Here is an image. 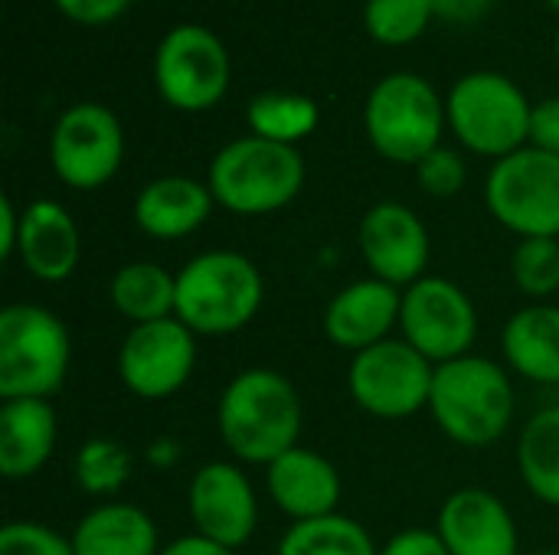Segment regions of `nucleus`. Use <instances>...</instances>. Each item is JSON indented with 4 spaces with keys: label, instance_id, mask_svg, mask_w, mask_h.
I'll return each instance as SVG.
<instances>
[{
    "label": "nucleus",
    "instance_id": "nucleus-38",
    "mask_svg": "<svg viewBox=\"0 0 559 555\" xmlns=\"http://www.w3.org/2000/svg\"><path fill=\"white\" fill-rule=\"evenodd\" d=\"M160 555H233V550L200 536V533H190V536H180L174 540L167 550H160Z\"/></svg>",
    "mask_w": 559,
    "mask_h": 555
},
{
    "label": "nucleus",
    "instance_id": "nucleus-40",
    "mask_svg": "<svg viewBox=\"0 0 559 555\" xmlns=\"http://www.w3.org/2000/svg\"><path fill=\"white\" fill-rule=\"evenodd\" d=\"M537 555H559V550H550V553H537Z\"/></svg>",
    "mask_w": 559,
    "mask_h": 555
},
{
    "label": "nucleus",
    "instance_id": "nucleus-28",
    "mask_svg": "<svg viewBox=\"0 0 559 555\" xmlns=\"http://www.w3.org/2000/svg\"><path fill=\"white\" fill-rule=\"evenodd\" d=\"M131 464L134 461L124 445L111 438H92L75 455V484L95 497L118 494L131 478Z\"/></svg>",
    "mask_w": 559,
    "mask_h": 555
},
{
    "label": "nucleus",
    "instance_id": "nucleus-10",
    "mask_svg": "<svg viewBox=\"0 0 559 555\" xmlns=\"http://www.w3.org/2000/svg\"><path fill=\"white\" fill-rule=\"evenodd\" d=\"M436 363H429L406 340H383L354 353L347 386L354 402L377 419H409L429 409Z\"/></svg>",
    "mask_w": 559,
    "mask_h": 555
},
{
    "label": "nucleus",
    "instance_id": "nucleus-35",
    "mask_svg": "<svg viewBox=\"0 0 559 555\" xmlns=\"http://www.w3.org/2000/svg\"><path fill=\"white\" fill-rule=\"evenodd\" d=\"M380 555H449L436 530H403L396 533Z\"/></svg>",
    "mask_w": 559,
    "mask_h": 555
},
{
    "label": "nucleus",
    "instance_id": "nucleus-6",
    "mask_svg": "<svg viewBox=\"0 0 559 555\" xmlns=\"http://www.w3.org/2000/svg\"><path fill=\"white\" fill-rule=\"evenodd\" d=\"M445 101L416 72L383 75L367 95L364 124L367 137L393 164H419L426 154L442 147Z\"/></svg>",
    "mask_w": 559,
    "mask_h": 555
},
{
    "label": "nucleus",
    "instance_id": "nucleus-41",
    "mask_svg": "<svg viewBox=\"0 0 559 555\" xmlns=\"http://www.w3.org/2000/svg\"><path fill=\"white\" fill-rule=\"evenodd\" d=\"M557 59H559V29H557Z\"/></svg>",
    "mask_w": 559,
    "mask_h": 555
},
{
    "label": "nucleus",
    "instance_id": "nucleus-4",
    "mask_svg": "<svg viewBox=\"0 0 559 555\" xmlns=\"http://www.w3.org/2000/svg\"><path fill=\"white\" fill-rule=\"evenodd\" d=\"M305 186L298 147L265 137L229 141L210 164V193L216 206L236 216H265L288 206Z\"/></svg>",
    "mask_w": 559,
    "mask_h": 555
},
{
    "label": "nucleus",
    "instance_id": "nucleus-30",
    "mask_svg": "<svg viewBox=\"0 0 559 555\" xmlns=\"http://www.w3.org/2000/svg\"><path fill=\"white\" fill-rule=\"evenodd\" d=\"M511 275L527 298H550L559 291V239H521L511 255Z\"/></svg>",
    "mask_w": 559,
    "mask_h": 555
},
{
    "label": "nucleus",
    "instance_id": "nucleus-22",
    "mask_svg": "<svg viewBox=\"0 0 559 555\" xmlns=\"http://www.w3.org/2000/svg\"><path fill=\"white\" fill-rule=\"evenodd\" d=\"M504 360L531 383L559 386V307L531 304L504 327Z\"/></svg>",
    "mask_w": 559,
    "mask_h": 555
},
{
    "label": "nucleus",
    "instance_id": "nucleus-14",
    "mask_svg": "<svg viewBox=\"0 0 559 555\" xmlns=\"http://www.w3.org/2000/svg\"><path fill=\"white\" fill-rule=\"evenodd\" d=\"M357 242L373 278L393 288H409L419 278H426L429 232L409 206L393 200L370 206L360 219Z\"/></svg>",
    "mask_w": 559,
    "mask_h": 555
},
{
    "label": "nucleus",
    "instance_id": "nucleus-32",
    "mask_svg": "<svg viewBox=\"0 0 559 555\" xmlns=\"http://www.w3.org/2000/svg\"><path fill=\"white\" fill-rule=\"evenodd\" d=\"M0 555H75L72 540L52 533L43 523L20 520L0 530Z\"/></svg>",
    "mask_w": 559,
    "mask_h": 555
},
{
    "label": "nucleus",
    "instance_id": "nucleus-24",
    "mask_svg": "<svg viewBox=\"0 0 559 555\" xmlns=\"http://www.w3.org/2000/svg\"><path fill=\"white\" fill-rule=\"evenodd\" d=\"M111 304L131 324H154L177 317V275L154 262H131L111 278Z\"/></svg>",
    "mask_w": 559,
    "mask_h": 555
},
{
    "label": "nucleus",
    "instance_id": "nucleus-27",
    "mask_svg": "<svg viewBox=\"0 0 559 555\" xmlns=\"http://www.w3.org/2000/svg\"><path fill=\"white\" fill-rule=\"evenodd\" d=\"M275 555H380V550L373 546L370 533L357 520L344 514H331V517L292 523Z\"/></svg>",
    "mask_w": 559,
    "mask_h": 555
},
{
    "label": "nucleus",
    "instance_id": "nucleus-1",
    "mask_svg": "<svg viewBox=\"0 0 559 555\" xmlns=\"http://www.w3.org/2000/svg\"><path fill=\"white\" fill-rule=\"evenodd\" d=\"M223 445L246 464H272L298 448L301 399L275 370H242L229 379L216 409Z\"/></svg>",
    "mask_w": 559,
    "mask_h": 555
},
{
    "label": "nucleus",
    "instance_id": "nucleus-20",
    "mask_svg": "<svg viewBox=\"0 0 559 555\" xmlns=\"http://www.w3.org/2000/svg\"><path fill=\"white\" fill-rule=\"evenodd\" d=\"M213 206L216 200L210 193V183H200L193 177H157L138 193L134 222L151 239L174 242L197 232L210 219Z\"/></svg>",
    "mask_w": 559,
    "mask_h": 555
},
{
    "label": "nucleus",
    "instance_id": "nucleus-15",
    "mask_svg": "<svg viewBox=\"0 0 559 555\" xmlns=\"http://www.w3.org/2000/svg\"><path fill=\"white\" fill-rule=\"evenodd\" d=\"M190 520L200 536L239 550L259 523V500L249 478L229 461L203 464L190 481Z\"/></svg>",
    "mask_w": 559,
    "mask_h": 555
},
{
    "label": "nucleus",
    "instance_id": "nucleus-18",
    "mask_svg": "<svg viewBox=\"0 0 559 555\" xmlns=\"http://www.w3.org/2000/svg\"><path fill=\"white\" fill-rule=\"evenodd\" d=\"M265 487L272 504L292 517L295 523L305 520H318V517H331L337 514V500H341V474L337 468L308 448H292L282 458H275L269 464L265 474Z\"/></svg>",
    "mask_w": 559,
    "mask_h": 555
},
{
    "label": "nucleus",
    "instance_id": "nucleus-25",
    "mask_svg": "<svg viewBox=\"0 0 559 555\" xmlns=\"http://www.w3.org/2000/svg\"><path fill=\"white\" fill-rule=\"evenodd\" d=\"M518 468L527 491L547 507H559V406L537 412L518 442Z\"/></svg>",
    "mask_w": 559,
    "mask_h": 555
},
{
    "label": "nucleus",
    "instance_id": "nucleus-13",
    "mask_svg": "<svg viewBox=\"0 0 559 555\" xmlns=\"http://www.w3.org/2000/svg\"><path fill=\"white\" fill-rule=\"evenodd\" d=\"M193 366H197L193 330L177 317L131 327L118 350L121 383L147 402L167 399L177 389H183Z\"/></svg>",
    "mask_w": 559,
    "mask_h": 555
},
{
    "label": "nucleus",
    "instance_id": "nucleus-16",
    "mask_svg": "<svg viewBox=\"0 0 559 555\" xmlns=\"http://www.w3.org/2000/svg\"><path fill=\"white\" fill-rule=\"evenodd\" d=\"M436 533L449 555H518L521 550L511 510L481 487L455 491L439 510Z\"/></svg>",
    "mask_w": 559,
    "mask_h": 555
},
{
    "label": "nucleus",
    "instance_id": "nucleus-19",
    "mask_svg": "<svg viewBox=\"0 0 559 555\" xmlns=\"http://www.w3.org/2000/svg\"><path fill=\"white\" fill-rule=\"evenodd\" d=\"M16 258L39 281H66L82 258V236L72 213L52 200H36L23 209Z\"/></svg>",
    "mask_w": 559,
    "mask_h": 555
},
{
    "label": "nucleus",
    "instance_id": "nucleus-9",
    "mask_svg": "<svg viewBox=\"0 0 559 555\" xmlns=\"http://www.w3.org/2000/svg\"><path fill=\"white\" fill-rule=\"evenodd\" d=\"M229 52L223 39L197 23L174 26L154 52V85L177 111H206L229 88Z\"/></svg>",
    "mask_w": 559,
    "mask_h": 555
},
{
    "label": "nucleus",
    "instance_id": "nucleus-3",
    "mask_svg": "<svg viewBox=\"0 0 559 555\" xmlns=\"http://www.w3.org/2000/svg\"><path fill=\"white\" fill-rule=\"evenodd\" d=\"M262 272L239 252H203L177 272V321L193 334H236L259 314Z\"/></svg>",
    "mask_w": 559,
    "mask_h": 555
},
{
    "label": "nucleus",
    "instance_id": "nucleus-31",
    "mask_svg": "<svg viewBox=\"0 0 559 555\" xmlns=\"http://www.w3.org/2000/svg\"><path fill=\"white\" fill-rule=\"evenodd\" d=\"M416 177H419V186L436 196V200H449L455 193H462L465 180H468V167L462 160L459 150L452 147H436L432 154H426L419 164H416Z\"/></svg>",
    "mask_w": 559,
    "mask_h": 555
},
{
    "label": "nucleus",
    "instance_id": "nucleus-39",
    "mask_svg": "<svg viewBox=\"0 0 559 555\" xmlns=\"http://www.w3.org/2000/svg\"><path fill=\"white\" fill-rule=\"evenodd\" d=\"M547 3H550V7H554V10H559V0H547Z\"/></svg>",
    "mask_w": 559,
    "mask_h": 555
},
{
    "label": "nucleus",
    "instance_id": "nucleus-33",
    "mask_svg": "<svg viewBox=\"0 0 559 555\" xmlns=\"http://www.w3.org/2000/svg\"><path fill=\"white\" fill-rule=\"evenodd\" d=\"M72 23H82V26H105V23H115L128 7L131 0H52Z\"/></svg>",
    "mask_w": 559,
    "mask_h": 555
},
{
    "label": "nucleus",
    "instance_id": "nucleus-36",
    "mask_svg": "<svg viewBox=\"0 0 559 555\" xmlns=\"http://www.w3.org/2000/svg\"><path fill=\"white\" fill-rule=\"evenodd\" d=\"M429 3H432L436 20L465 26V23H478L491 10L495 0H429Z\"/></svg>",
    "mask_w": 559,
    "mask_h": 555
},
{
    "label": "nucleus",
    "instance_id": "nucleus-8",
    "mask_svg": "<svg viewBox=\"0 0 559 555\" xmlns=\"http://www.w3.org/2000/svg\"><path fill=\"white\" fill-rule=\"evenodd\" d=\"M485 203L521 239H559V157L527 144L495 160Z\"/></svg>",
    "mask_w": 559,
    "mask_h": 555
},
{
    "label": "nucleus",
    "instance_id": "nucleus-11",
    "mask_svg": "<svg viewBox=\"0 0 559 555\" xmlns=\"http://www.w3.org/2000/svg\"><path fill=\"white\" fill-rule=\"evenodd\" d=\"M400 330L429 363L442 366L472 353L478 337V314L472 298L449 278H419L403 291Z\"/></svg>",
    "mask_w": 559,
    "mask_h": 555
},
{
    "label": "nucleus",
    "instance_id": "nucleus-21",
    "mask_svg": "<svg viewBox=\"0 0 559 555\" xmlns=\"http://www.w3.org/2000/svg\"><path fill=\"white\" fill-rule=\"evenodd\" d=\"M56 409L49 399H10L0 406V471L10 481L33 478L56 448Z\"/></svg>",
    "mask_w": 559,
    "mask_h": 555
},
{
    "label": "nucleus",
    "instance_id": "nucleus-37",
    "mask_svg": "<svg viewBox=\"0 0 559 555\" xmlns=\"http://www.w3.org/2000/svg\"><path fill=\"white\" fill-rule=\"evenodd\" d=\"M20 219H23V209L13 206L10 196L0 200V255L3 258H13L16 255V245H20Z\"/></svg>",
    "mask_w": 559,
    "mask_h": 555
},
{
    "label": "nucleus",
    "instance_id": "nucleus-7",
    "mask_svg": "<svg viewBox=\"0 0 559 555\" xmlns=\"http://www.w3.org/2000/svg\"><path fill=\"white\" fill-rule=\"evenodd\" d=\"M445 114L452 134L481 157L501 160L531 141L534 105L501 72L462 75L445 98Z\"/></svg>",
    "mask_w": 559,
    "mask_h": 555
},
{
    "label": "nucleus",
    "instance_id": "nucleus-17",
    "mask_svg": "<svg viewBox=\"0 0 559 555\" xmlns=\"http://www.w3.org/2000/svg\"><path fill=\"white\" fill-rule=\"evenodd\" d=\"M403 291L380 281V278H360L337 291L324 311V337L337 350H370L383 340H390L393 327L400 324Z\"/></svg>",
    "mask_w": 559,
    "mask_h": 555
},
{
    "label": "nucleus",
    "instance_id": "nucleus-2",
    "mask_svg": "<svg viewBox=\"0 0 559 555\" xmlns=\"http://www.w3.org/2000/svg\"><path fill=\"white\" fill-rule=\"evenodd\" d=\"M429 412L452 442L485 448L514 419V386L495 360L468 353L436 366Z\"/></svg>",
    "mask_w": 559,
    "mask_h": 555
},
{
    "label": "nucleus",
    "instance_id": "nucleus-5",
    "mask_svg": "<svg viewBox=\"0 0 559 555\" xmlns=\"http://www.w3.org/2000/svg\"><path fill=\"white\" fill-rule=\"evenodd\" d=\"M72 360L66 324L39 304H10L0 311V396L49 399Z\"/></svg>",
    "mask_w": 559,
    "mask_h": 555
},
{
    "label": "nucleus",
    "instance_id": "nucleus-34",
    "mask_svg": "<svg viewBox=\"0 0 559 555\" xmlns=\"http://www.w3.org/2000/svg\"><path fill=\"white\" fill-rule=\"evenodd\" d=\"M531 144L559 157V95L557 98L540 101V105H534V114H531Z\"/></svg>",
    "mask_w": 559,
    "mask_h": 555
},
{
    "label": "nucleus",
    "instance_id": "nucleus-12",
    "mask_svg": "<svg viewBox=\"0 0 559 555\" xmlns=\"http://www.w3.org/2000/svg\"><path fill=\"white\" fill-rule=\"evenodd\" d=\"M124 157V131L115 111L95 101L66 108L49 137V160L56 177L72 190L105 186Z\"/></svg>",
    "mask_w": 559,
    "mask_h": 555
},
{
    "label": "nucleus",
    "instance_id": "nucleus-26",
    "mask_svg": "<svg viewBox=\"0 0 559 555\" xmlns=\"http://www.w3.org/2000/svg\"><path fill=\"white\" fill-rule=\"evenodd\" d=\"M246 121L255 137L275 141V144H298L308 134H314L321 111L308 95L298 92H262L249 101Z\"/></svg>",
    "mask_w": 559,
    "mask_h": 555
},
{
    "label": "nucleus",
    "instance_id": "nucleus-23",
    "mask_svg": "<svg viewBox=\"0 0 559 555\" xmlns=\"http://www.w3.org/2000/svg\"><path fill=\"white\" fill-rule=\"evenodd\" d=\"M75 555H160L154 520L131 504H102L72 530Z\"/></svg>",
    "mask_w": 559,
    "mask_h": 555
},
{
    "label": "nucleus",
    "instance_id": "nucleus-29",
    "mask_svg": "<svg viewBox=\"0 0 559 555\" xmlns=\"http://www.w3.org/2000/svg\"><path fill=\"white\" fill-rule=\"evenodd\" d=\"M436 20L429 0H367L364 26L383 46H406Z\"/></svg>",
    "mask_w": 559,
    "mask_h": 555
}]
</instances>
